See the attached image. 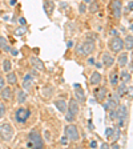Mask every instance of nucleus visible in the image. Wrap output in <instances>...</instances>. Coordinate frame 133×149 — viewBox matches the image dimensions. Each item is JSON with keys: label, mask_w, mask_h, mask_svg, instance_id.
<instances>
[{"label": "nucleus", "mask_w": 133, "mask_h": 149, "mask_svg": "<svg viewBox=\"0 0 133 149\" xmlns=\"http://www.w3.org/2000/svg\"><path fill=\"white\" fill-rule=\"evenodd\" d=\"M79 112H80V105H79V102L76 99H71L68 102V105H67V111H65V120L68 121V123H73L77 117Z\"/></svg>", "instance_id": "obj_1"}, {"label": "nucleus", "mask_w": 133, "mask_h": 149, "mask_svg": "<svg viewBox=\"0 0 133 149\" xmlns=\"http://www.w3.org/2000/svg\"><path fill=\"white\" fill-rule=\"evenodd\" d=\"M96 49V43L92 40H85L76 47V53L80 56H89Z\"/></svg>", "instance_id": "obj_2"}, {"label": "nucleus", "mask_w": 133, "mask_h": 149, "mask_svg": "<svg viewBox=\"0 0 133 149\" xmlns=\"http://www.w3.org/2000/svg\"><path fill=\"white\" fill-rule=\"evenodd\" d=\"M15 136V129H13L11 123H3L0 125V140L4 143H9Z\"/></svg>", "instance_id": "obj_3"}, {"label": "nucleus", "mask_w": 133, "mask_h": 149, "mask_svg": "<svg viewBox=\"0 0 133 149\" xmlns=\"http://www.w3.org/2000/svg\"><path fill=\"white\" fill-rule=\"evenodd\" d=\"M128 116H129V111H128L127 105H123V104H118L117 107V116H116V120L118 123V128H124L128 123Z\"/></svg>", "instance_id": "obj_4"}, {"label": "nucleus", "mask_w": 133, "mask_h": 149, "mask_svg": "<svg viewBox=\"0 0 133 149\" xmlns=\"http://www.w3.org/2000/svg\"><path fill=\"white\" fill-rule=\"evenodd\" d=\"M65 136L68 139V141L72 143H77L80 140V132H79V128L75 124H69L65 127Z\"/></svg>", "instance_id": "obj_5"}, {"label": "nucleus", "mask_w": 133, "mask_h": 149, "mask_svg": "<svg viewBox=\"0 0 133 149\" xmlns=\"http://www.w3.org/2000/svg\"><path fill=\"white\" fill-rule=\"evenodd\" d=\"M109 48H111L112 52H115V53L121 52V51L124 49V40L118 35L117 36H113L111 39V41H109Z\"/></svg>", "instance_id": "obj_6"}, {"label": "nucleus", "mask_w": 133, "mask_h": 149, "mask_svg": "<svg viewBox=\"0 0 133 149\" xmlns=\"http://www.w3.org/2000/svg\"><path fill=\"white\" fill-rule=\"evenodd\" d=\"M28 137H29V141L32 143L33 148H43L44 146V140L37 130H31L29 134H28Z\"/></svg>", "instance_id": "obj_7"}, {"label": "nucleus", "mask_w": 133, "mask_h": 149, "mask_svg": "<svg viewBox=\"0 0 133 149\" xmlns=\"http://www.w3.org/2000/svg\"><path fill=\"white\" fill-rule=\"evenodd\" d=\"M111 11H112L113 17L120 20L121 16H123V3H121V0H112Z\"/></svg>", "instance_id": "obj_8"}, {"label": "nucleus", "mask_w": 133, "mask_h": 149, "mask_svg": "<svg viewBox=\"0 0 133 149\" xmlns=\"http://www.w3.org/2000/svg\"><path fill=\"white\" fill-rule=\"evenodd\" d=\"M29 116H31V112L28 111L27 108H24V107L19 108L17 111H16V113H15L16 121H17V123H20V124H24L25 121L29 118Z\"/></svg>", "instance_id": "obj_9"}, {"label": "nucleus", "mask_w": 133, "mask_h": 149, "mask_svg": "<svg viewBox=\"0 0 133 149\" xmlns=\"http://www.w3.org/2000/svg\"><path fill=\"white\" fill-rule=\"evenodd\" d=\"M93 95H95V99L97 101L102 102L107 97V88L105 87H100V85H96V88L93 89Z\"/></svg>", "instance_id": "obj_10"}, {"label": "nucleus", "mask_w": 133, "mask_h": 149, "mask_svg": "<svg viewBox=\"0 0 133 149\" xmlns=\"http://www.w3.org/2000/svg\"><path fill=\"white\" fill-rule=\"evenodd\" d=\"M101 63L105 68H112V67L115 65V57H113L111 53L105 52V53H102V61Z\"/></svg>", "instance_id": "obj_11"}, {"label": "nucleus", "mask_w": 133, "mask_h": 149, "mask_svg": "<svg viewBox=\"0 0 133 149\" xmlns=\"http://www.w3.org/2000/svg\"><path fill=\"white\" fill-rule=\"evenodd\" d=\"M75 99L77 100V102H85V100H87V97H85V95H84V91L80 88V85L79 84H75Z\"/></svg>", "instance_id": "obj_12"}, {"label": "nucleus", "mask_w": 133, "mask_h": 149, "mask_svg": "<svg viewBox=\"0 0 133 149\" xmlns=\"http://www.w3.org/2000/svg\"><path fill=\"white\" fill-rule=\"evenodd\" d=\"M0 96H1V99L6 100V101H11L13 97V91L12 88H9V87H4L3 89H0Z\"/></svg>", "instance_id": "obj_13"}, {"label": "nucleus", "mask_w": 133, "mask_h": 149, "mask_svg": "<svg viewBox=\"0 0 133 149\" xmlns=\"http://www.w3.org/2000/svg\"><path fill=\"white\" fill-rule=\"evenodd\" d=\"M101 80H102L101 73L97 72V71H95V72H92V74H91L89 84L91 85H93V87H96V85H100V84H101Z\"/></svg>", "instance_id": "obj_14"}, {"label": "nucleus", "mask_w": 133, "mask_h": 149, "mask_svg": "<svg viewBox=\"0 0 133 149\" xmlns=\"http://www.w3.org/2000/svg\"><path fill=\"white\" fill-rule=\"evenodd\" d=\"M29 61H31L32 67H35L37 71H44V64H43V61H41L39 57L33 56V57H31V59H29Z\"/></svg>", "instance_id": "obj_15"}, {"label": "nucleus", "mask_w": 133, "mask_h": 149, "mask_svg": "<svg viewBox=\"0 0 133 149\" xmlns=\"http://www.w3.org/2000/svg\"><path fill=\"white\" fill-rule=\"evenodd\" d=\"M55 107L57 109H59L61 113H65V111H67V105H68V102L65 101L64 99H59V100H55Z\"/></svg>", "instance_id": "obj_16"}, {"label": "nucleus", "mask_w": 133, "mask_h": 149, "mask_svg": "<svg viewBox=\"0 0 133 149\" xmlns=\"http://www.w3.org/2000/svg\"><path fill=\"white\" fill-rule=\"evenodd\" d=\"M123 40H124V48L128 51V52H130V51L133 49V36H132V33L127 35L125 39H123Z\"/></svg>", "instance_id": "obj_17"}, {"label": "nucleus", "mask_w": 133, "mask_h": 149, "mask_svg": "<svg viewBox=\"0 0 133 149\" xmlns=\"http://www.w3.org/2000/svg\"><path fill=\"white\" fill-rule=\"evenodd\" d=\"M32 85H33V77H32V74H25V77H24V80H23V88L24 89H31L32 88Z\"/></svg>", "instance_id": "obj_18"}, {"label": "nucleus", "mask_w": 133, "mask_h": 149, "mask_svg": "<svg viewBox=\"0 0 133 149\" xmlns=\"http://www.w3.org/2000/svg\"><path fill=\"white\" fill-rule=\"evenodd\" d=\"M118 79H120L123 83L128 84L130 83V80H132V72H128V71H121L120 74H118Z\"/></svg>", "instance_id": "obj_19"}, {"label": "nucleus", "mask_w": 133, "mask_h": 149, "mask_svg": "<svg viewBox=\"0 0 133 149\" xmlns=\"http://www.w3.org/2000/svg\"><path fill=\"white\" fill-rule=\"evenodd\" d=\"M43 6H44V11H45L47 16L51 17V16H52V12H53V8H55V4H53L52 1H49V0H45Z\"/></svg>", "instance_id": "obj_20"}, {"label": "nucleus", "mask_w": 133, "mask_h": 149, "mask_svg": "<svg viewBox=\"0 0 133 149\" xmlns=\"http://www.w3.org/2000/svg\"><path fill=\"white\" fill-rule=\"evenodd\" d=\"M117 63L121 68H124L125 65L128 64V53L127 52H121L120 55L117 56Z\"/></svg>", "instance_id": "obj_21"}, {"label": "nucleus", "mask_w": 133, "mask_h": 149, "mask_svg": "<svg viewBox=\"0 0 133 149\" xmlns=\"http://www.w3.org/2000/svg\"><path fill=\"white\" fill-rule=\"evenodd\" d=\"M118 81H120V79H118V72L112 71L111 73H109V83H111V85L112 87H116L118 84Z\"/></svg>", "instance_id": "obj_22"}, {"label": "nucleus", "mask_w": 133, "mask_h": 149, "mask_svg": "<svg viewBox=\"0 0 133 149\" xmlns=\"http://www.w3.org/2000/svg\"><path fill=\"white\" fill-rule=\"evenodd\" d=\"M117 95L120 97H123L125 93H128V85L125 83H121V84H117Z\"/></svg>", "instance_id": "obj_23"}, {"label": "nucleus", "mask_w": 133, "mask_h": 149, "mask_svg": "<svg viewBox=\"0 0 133 149\" xmlns=\"http://www.w3.org/2000/svg\"><path fill=\"white\" fill-rule=\"evenodd\" d=\"M52 95H53V88L49 87V85H47V87H44L43 89H41V96H43L44 99H49Z\"/></svg>", "instance_id": "obj_24"}, {"label": "nucleus", "mask_w": 133, "mask_h": 149, "mask_svg": "<svg viewBox=\"0 0 133 149\" xmlns=\"http://www.w3.org/2000/svg\"><path fill=\"white\" fill-rule=\"evenodd\" d=\"M0 49L6 51V52H9V51H11V47L8 45V41H7V39L3 36H0Z\"/></svg>", "instance_id": "obj_25"}, {"label": "nucleus", "mask_w": 133, "mask_h": 149, "mask_svg": "<svg viewBox=\"0 0 133 149\" xmlns=\"http://www.w3.org/2000/svg\"><path fill=\"white\" fill-rule=\"evenodd\" d=\"M7 81H8V84H11V85H15V84H17V77H16V73H13V72H7Z\"/></svg>", "instance_id": "obj_26"}, {"label": "nucleus", "mask_w": 133, "mask_h": 149, "mask_svg": "<svg viewBox=\"0 0 133 149\" xmlns=\"http://www.w3.org/2000/svg\"><path fill=\"white\" fill-rule=\"evenodd\" d=\"M99 8H100L99 3H96V1H93L92 0V1L89 3V7H88L87 11H89L91 13H96V12H99Z\"/></svg>", "instance_id": "obj_27"}, {"label": "nucleus", "mask_w": 133, "mask_h": 149, "mask_svg": "<svg viewBox=\"0 0 133 149\" xmlns=\"http://www.w3.org/2000/svg\"><path fill=\"white\" fill-rule=\"evenodd\" d=\"M27 101V93L24 91H19L17 92V102L19 104H24Z\"/></svg>", "instance_id": "obj_28"}, {"label": "nucleus", "mask_w": 133, "mask_h": 149, "mask_svg": "<svg viewBox=\"0 0 133 149\" xmlns=\"http://www.w3.org/2000/svg\"><path fill=\"white\" fill-rule=\"evenodd\" d=\"M3 69H4V72H9L11 69H12V63H11V60H8V59H6L3 61Z\"/></svg>", "instance_id": "obj_29"}, {"label": "nucleus", "mask_w": 133, "mask_h": 149, "mask_svg": "<svg viewBox=\"0 0 133 149\" xmlns=\"http://www.w3.org/2000/svg\"><path fill=\"white\" fill-rule=\"evenodd\" d=\"M25 32H27V27H25V25H20V27L17 28V29H16V32H15V35L16 36H20V35H24Z\"/></svg>", "instance_id": "obj_30"}, {"label": "nucleus", "mask_w": 133, "mask_h": 149, "mask_svg": "<svg viewBox=\"0 0 133 149\" xmlns=\"http://www.w3.org/2000/svg\"><path fill=\"white\" fill-rule=\"evenodd\" d=\"M120 136H121V132H120V129H117V130H115V129H113V134H112L111 140H113V141H116V140H118V139H120Z\"/></svg>", "instance_id": "obj_31"}, {"label": "nucleus", "mask_w": 133, "mask_h": 149, "mask_svg": "<svg viewBox=\"0 0 133 149\" xmlns=\"http://www.w3.org/2000/svg\"><path fill=\"white\" fill-rule=\"evenodd\" d=\"M109 118L111 120H116V116H117V108L115 109H109Z\"/></svg>", "instance_id": "obj_32"}, {"label": "nucleus", "mask_w": 133, "mask_h": 149, "mask_svg": "<svg viewBox=\"0 0 133 149\" xmlns=\"http://www.w3.org/2000/svg\"><path fill=\"white\" fill-rule=\"evenodd\" d=\"M87 9H88V6L85 3H81L80 6H79V12L81 13V15H83V13H85L87 12Z\"/></svg>", "instance_id": "obj_33"}, {"label": "nucleus", "mask_w": 133, "mask_h": 149, "mask_svg": "<svg viewBox=\"0 0 133 149\" xmlns=\"http://www.w3.org/2000/svg\"><path fill=\"white\" fill-rule=\"evenodd\" d=\"M87 39H88V40H92V41H96L97 39H99V36H97L96 33H88L87 35Z\"/></svg>", "instance_id": "obj_34"}, {"label": "nucleus", "mask_w": 133, "mask_h": 149, "mask_svg": "<svg viewBox=\"0 0 133 149\" xmlns=\"http://www.w3.org/2000/svg\"><path fill=\"white\" fill-rule=\"evenodd\" d=\"M112 134H113V129H112V128H107V130H105V136H107V139H111Z\"/></svg>", "instance_id": "obj_35"}, {"label": "nucleus", "mask_w": 133, "mask_h": 149, "mask_svg": "<svg viewBox=\"0 0 133 149\" xmlns=\"http://www.w3.org/2000/svg\"><path fill=\"white\" fill-rule=\"evenodd\" d=\"M6 116V107L0 102V117H4Z\"/></svg>", "instance_id": "obj_36"}, {"label": "nucleus", "mask_w": 133, "mask_h": 149, "mask_svg": "<svg viewBox=\"0 0 133 149\" xmlns=\"http://www.w3.org/2000/svg\"><path fill=\"white\" fill-rule=\"evenodd\" d=\"M4 87H6V79L3 76H0V89H3Z\"/></svg>", "instance_id": "obj_37"}, {"label": "nucleus", "mask_w": 133, "mask_h": 149, "mask_svg": "<svg viewBox=\"0 0 133 149\" xmlns=\"http://www.w3.org/2000/svg\"><path fill=\"white\" fill-rule=\"evenodd\" d=\"M132 9H133V1L132 0H129V3H128V12H132Z\"/></svg>", "instance_id": "obj_38"}, {"label": "nucleus", "mask_w": 133, "mask_h": 149, "mask_svg": "<svg viewBox=\"0 0 133 149\" xmlns=\"http://www.w3.org/2000/svg\"><path fill=\"white\" fill-rule=\"evenodd\" d=\"M89 146H91V148H97V146H99V144H97V141H91Z\"/></svg>", "instance_id": "obj_39"}, {"label": "nucleus", "mask_w": 133, "mask_h": 149, "mask_svg": "<svg viewBox=\"0 0 133 149\" xmlns=\"http://www.w3.org/2000/svg\"><path fill=\"white\" fill-rule=\"evenodd\" d=\"M44 134H45V139H47V141H51V137H49V132H48V130H45V132H44Z\"/></svg>", "instance_id": "obj_40"}, {"label": "nucleus", "mask_w": 133, "mask_h": 149, "mask_svg": "<svg viewBox=\"0 0 133 149\" xmlns=\"http://www.w3.org/2000/svg\"><path fill=\"white\" fill-rule=\"evenodd\" d=\"M87 63H88V64H89V65H93V64H95V59H93V57H89Z\"/></svg>", "instance_id": "obj_41"}, {"label": "nucleus", "mask_w": 133, "mask_h": 149, "mask_svg": "<svg viewBox=\"0 0 133 149\" xmlns=\"http://www.w3.org/2000/svg\"><path fill=\"white\" fill-rule=\"evenodd\" d=\"M19 23H20V25H25V19L24 17H20V19H19Z\"/></svg>", "instance_id": "obj_42"}, {"label": "nucleus", "mask_w": 133, "mask_h": 149, "mask_svg": "<svg viewBox=\"0 0 133 149\" xmlns=\"http://www.w3.org/2000/svg\"><path fill=\"white\" fill-rule=\"evenodd\" d=\"M67 143H68V139H67V136H64V137L61 139V144H64V145H65Z\"/></svg>", "instance_id": "obj_43"}, {"label": "nucleus", "mask_w": 133, "mask_h": 149, "mask_svg": "<svg viewBox=\"0 0 133 149\" xmlns=\"http://www.w3.org/2000/svg\"><path fill=\"white\" fill-rule=\"evenodd\" d=\"M111 148H115V149H117V148H120V145H118V144H112V145H111Z\"/></svg>", "instance_id": "obj_44"}, {"label": "nucleus", "mask_w": 133, "mask_h": 149, "mask_svg": "<svg viewBox=\"0 0 133 149\" xmlns=\"http://www.w3.org/2000/svg\"><path fill=\"white\" fill-rule=\"evenodd\" d=\"M101 148H109V144H108V143L101 144Z\"/></svg>", "instance_id": "obj_45"}, {"label": "nucleus", "mask_w": 133, "mask_h": 149, "mask_svg": "<svg viewBox=\"0 0 133 149\" xmlns=\"http://www.w3.org/2000/svg\"><path fill=\"white\" fill-rule=\"evenodd\" d=\"M67 45H68V48H72V45H73V43H72V40H69L68 43H67Z\"/></svg>", "instance_id": "obj_46"}, {"label": "nucleus", "mask_w": 133, "mask_h": 149, "mask_svg": "<svg viewBox=\"0 0 133 149\" xmlns=\"http://www.w3.org/2000/svg\"><path fill=\"white\" fill-rule=\"evenodd\" d=\"M112 35H113V36H117V35H118V32L116 31V29H112Z\"/></svg>", "instance_id": "obj_47"}, {"label": "nucleus", "mask_w": 133, "mask_h": 149, "mask_svg": "<svg viewBox=\"0 0 133 149\" xmlns=\"http://www.w3.org/2000/svg\"><path fill=\"white\" fill-rule=\"evenodd\" d=\"M27 146H28V148H33V145H32V143H31V141H28Z\"/></svg>", "instance_id": "obj_48"}, {"label": "nucleus", "mask_w": 133, "mask_h": 149, "mask_svg": "<svg viewBox=\"0 0 133 149\" xmlns=\"http://www.w3.org/2000/svg\"><path fill=\"white\" fill-rule=\"evenodd\" d=\"M12 55H13V56H17V51H16V49H12Z\"/></svg>", "instance_id": "obj_49"}, {"label": "nucleus", "mask_w": 133, "mask_h": 149, "mask_svg": "<svg viewBox=\"0 0 133 149\" xmlns=\"http://www.w3.org/2000/svg\"><path fill=\"white\" fill-rule=\"evenodd\" d=\"M9 4H11V6H13V4H16V0H11V1H9Z\"/></svg>", "instance_id": "obj_50"}, {"label": "nucleus", "mask_w": 133, "mask_h": 149, "mask_svg": "<svg viewBox=\"0 0 133 149\" xmlns=\"http://www.w3.org/2000/svg\"><path fill=\"white\" fill-rule=\"evenodd\" d=\"M83 1H84V3H85V4H89L91 1H92V0H83Z\"/></svg>", "instance_id": "obj_51"}]
</instances>
